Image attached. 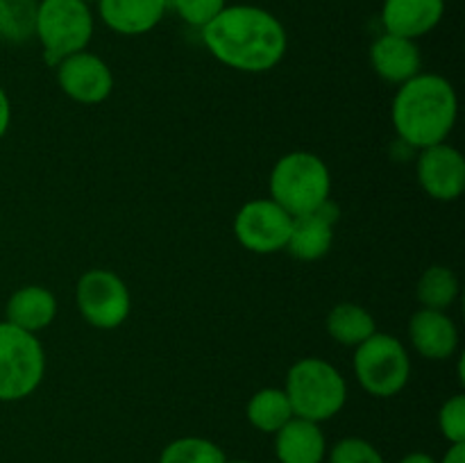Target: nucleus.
<instances>
[{
  "label": "nucleus",
  "mask_w": 465,
  "mask_h": 463,
  "mask_svg": "<svg viewBox=\"0 0 465 463\" xmlns=\"http://www.w3.org/2000/svg\"><path fill=\"white\" fill-rule=\"evenodd\" d=\"M200 34L213 59L239 73L272 71L289 48L284 23L257 5H227Z\"/></svg>",
  "instance_id": "1"
},
{
  "label": "nucleus",
  "mask_w": 465,
  "mask_h": 463,
  "mask_svg": "<svg viewBox=\"0 0 465 463\" xmlns=\"http://www.w3.org/2000/svg\"><path fill=\"white\" fill-rule=\"evenodd\" d=\"M457 116V91L439 73H418L400 84L391 104V121L400 141L418 150L448 141Z\"/></svg>",
  "instance_id": "2"
},
{
  "label": "nucleus",
  "mask_w": 465,
  "mask_h": 463,
  "mask_svg": "<svg viewBox=\"0 0 465 463\" xmlns=\"http://www.w3.org/2000/svg\"><path fill=\"white\" fill-rule=\"evenodd\" d=\"M284 393L295 418L312 422L331 420L348 402V384L334 363L321 357L298 359L286 372Z\"/></svg>",
  "instance_id": "3"
},
{
  "label": "nucleus",
  "mask_w": 465,
  "mask_h": 463,
  "mask_svg": "<svg viewBox=\"0 0 465 463\" xmlns=\"http://www.w3.org/2000/svg\"><path fill=\"white\" fill-rule=\"evenodd\" d=\"M271 200L291 216L318 212L331 195V172L318 154L293 150L282 154L268 180Z\"/></svg>",
  "instance_id": "4"
},
{
  "label": "nucleus",
  "mask_w": 465,
  "mask_h": 463,
  "mask_svg": "<svg viewBox=\"0 0 465 463\" xmlns=\"http://www.w3.org/2000/svg\"><path fill=\"white\" fill-rule=\"evenodd\" d=\"M94 27V12L86 0H39L35 36L50 66H57L68 54L86 50Z\"/></svg>",
  "instance_id": "5"
},
{
  "label": "nucleus",
  "mask_w": 465,
  "mask_h": 463,
  "mask_svg": "<svg viewBox=\"0 0 465 463\" xmlns=\"http://www.w3.org/2000/svg\"><path fill=\"white\" fill-rule=\"evenodd\" d=\"M352 368L361 389L372 398H395L411 379L407 345L384 331H375L354 348Z\"/></svg>",
  "instance_id": "6"
},
{
  "label": "nucleus",
  "mask_w": 465,
  "mask_h": 463,
  "mask_svg": "<svg viewBox=\"0 0 465 463\" xmlns=\"http://www.w3.org/2000/svg\"><path fill=\"white\" fill-rule=\"evenodd\" d=\"M45 350L36 334L0 322V402H21L41 386Z\"/></svg>",
  "instance_id": "7"
},
{
  "label": "nucleus",
  "mask_w": 465,
  "mask_h": 463,
  "mask_svg": "<svg viewBox=\"0 0 465 463\" xmlns=\"http://www.w3.org/2000/svg\"><path fill=\"white\" fill-rule=\"evenodd\" d=\"M75 307L95 330H116L130 318L132 295L121 275L107 268H91L75 284Z\"/></svg>",
  "instance_id": "8"
},
{
  "label": "nucleus",
  "mask_w": 465,
  "mask_h": 463,
  "mask_svg": "<svg viewBox=\"0 0 465 463\" xmlns=\"http://www.w3.org/2000/svg\"><path fill=\"white\" fill-rule=\"evenodd\" d=\"M293 216L271 198H254L241 204L234 216V236L254 254H275L286 250Z\"/></svg>",
  "instance_id": "9"
},
{
  "label": "nucleus",
  "mask_w": 465,
  "mask_h": 463,
  "mask_svg": "<svg viewBox=\"0 0 465 463\" xmlns=\"http://www.w3.org/2000/svg\"><path fill=\"white\" fill-rule=\"evenodd\" d=\"M57 84L66 98L80 104H100L112 95L114 73L109 64L89 50H80L54 66Z\"/></svg>",
  "instance_id": "10"
},
{
  "label": "nucleus",
  "mask_w": 465,
  "mask_h": 463,
  "mask_svg": "<svg viewBox=\"0 0 465 463\" xmlns=\"http://www.w3.org/2000/svg\"><path fill=\"white\" fill-rule=\"evenodd\" d=\"M418 184L439 202H454L465 191V159L448 141L422 148L416 162Z\"/></svg>",
  "instance_id": "11"
},
{
  "label": "nucleus",
  "mask_w": 465,
  "mask_h": 463,
  "mask_svg": "<svg viewBox=\"0 0 465 463\" xmlns=\"http://www.w3.org/2000/svg\"><path fill=\"white\" fill-rule=\"evenodd\" d=\"M409 340L420 357L445 361L459 350V327L448 311L420 307L409 318Z\"/></svg>",
  "instance_id": "12"
},
{
  "label": "nucleus",
  "mask_w": 465,
  "mask_h": 463,
  "mask_svg": "<svg viewBox=\"0 0 465 463\" xmlns=\"http://www.w3.org/2000/svg\"><path fill=\"white\" fill-rule=\"evenodd\" d=\"M336 218H339V209L331 204V200H327L318 212L295 216L286 250L300 261H318V259H322L334 245Z\"/></svg>",
  "instance_id": "13"
},
{
  "label": "nucleus",
  "mask_w": 465,
  "mask_h": 463,
  "mask_svg": "<svg viewBox=\"0 0 465 463\" xmlns=\"http://www.w3.org/2000/svg\"><path fill=\"white\" fill-rule=\"evenodd\" d=\"M368 57H371V66L375 75H380L381 80L395 86L404 84L407 80L416 77L418 73H422V54L416 41L389 34V32H384V34L372 41Z\"/></svg>",
  "instance_id": "14"
},
{
  "label": "nucleus",
  "mask_w": 465,
  "mask_h": 463,
  "mask_svg": "<svg viewBox=\"0 0 465 463\" xmlns=\"http://www.w3.org/2000/svg\"><path fill=\"white\" fill-rule=\"evenodd\" d=\"M445 14V0H384L381 25L389 34L420 39L439 27Z\"/></svg>",
  "instance_id": "15"
},
{
  "label": "nucleus",
  "mask_w": 465,
  "mask_h": 463,
  "mask_svg": "<svg viewBox=\"0 0 465 463\" xmlns=\"http://www.w3.org/2000/svg\"><path fill=\"white\" fill-rule=\"evenodd\" d=\"M95 5L104 25L123 36L148 34L168 9V0H98Z\"/></svg>",
  "instance_id": "16"
},
{
  "label": "nucleus",
  "mask_w": 465,
  "mask_h": 463,
  "mask_svg": "<svg viewBox=\"0 0 465 463\" xmlns=\"http://www.w3.org/2000/svg\"><path fill=\"white\" fill-rule=\"evenodd\" d=\"M57 316V298L53 291L41 284H27L14 291L5 304V320L9 325L39 334L41 330L53 325Z\"/></svg>",
  "instance_id": "17"
},
{
  "label": "nucleus",
  "mask_w": 465,
  "mask_h": 463,
  "mask_svg": "<svg viewBox=\"0 0 465 463\" xmlns=\"http://www.w3.org/2000/svg\"><path fill=\"white\" fill-rule=\"evenodd\" d=\"M275 457L280 463H322L327 458V440L321 425L304 418H291L275 431Z\"/></svg>",
  "instance_id": "18"
},
{
  "label": "nucleus",
  "mask_w": 465,
  "mask_h": 463,
  "mask_svg": "<svg viewBox=\"0 0 465 463\" xmlns=\"http://www.w3.org/2000/svg\"><path fill=\"white\" fill-rule=\"evenodd\" d=\"M325 330L334 343L345 345V348H357L368 336L375 334L377 322L375 316L361 304L341 302L327 313Z\"/></svg>",
  "instance_id": "19"
},
{
  "label": "nucleus",
  "mask_w": 465,
  "mask_h": 463,
  "mask_svg": "<svg viewBox=\"0 0 465 463\" xmlns=\"http://www.w3.org/2000/svg\"><path fill=\"white\" fill-rule=\"evenodd\" d=\"M245 418H248V422L257 431L275 434V431H280L282 427L293 418V409H291V402L289 398H286L284 389L266 386V389H259L257 393L248 399Z\"/></svg>",
  "instance_id": "20"
},
{
  "label": "nucleus",
  "mask_w": 465,
  "mask_h": 463,
  "mask_svg": "<svg viewBox=\"0 0 465 463\" xmlns=\"http://www.w3.org/2000/svg\"><path fill=\"white\" fill-rule=\"evenodd\" d=\"M416 298L422 309L448 311L459 298V277L448 266H430L416 284Z\"/></svg>",
  "instance_id": "21"
},
{
  "label": "nucleus",
  "mask_w": 465,
  "mask_h": 463,
  "mask_svg": "<svg viewBox=\"0 0 465 463\" xmlns=\"http://www.w3.org/2000/svg\"><path fill=\"white\" fill-rule=\"evenodd\" d=\"M227 454L213 440L203 436H182L171 440L159 454L157 463H225Z\"/></svg>",
  "instance_id": "22"
},
{
  "label": "nucleus",
  "mask_w": 465,
  "mask_h": 463,
  "mask_svg": "<svg viewBox=\"0 0 465 463\" xmlns=\"http://www.w3.org/2000/svg\"><path fill=\"white\" fill-rule=\"evenodd\" d=\"M39 0H0V36L12 44L35 36Z\"/></svg>",
  "instance_id": "23"
},
{
  "label": "nucleus",
  "mask_w": 465,
  "mask_h": 463,
  "mask_svg": "<svg viewBox=\"0 0 465 463\" xmlns=\"http://www.w3.org/2000/svg\"><path fill=\"white\" fill-rule=\"evenodd\" d=\"M330 463H386L380 449L366 438L359 436H348L334 443V448L327 452Z\"/></svg>",
  "instance_id": "24"
},
{
  "label": "nucleus",
  "mask_w": 465,
  "mask_h": 463,
  "mask_svg": "<svg viewBox=\"0 0 465 463\" xmlns=\"http://www.w3.org/2000/svg\"><path fill=\"white\" fill-rule=\"evenodd\" d=\"M439 429L450 445L465 443V395L457 393L439 409Z\"/></svg>",
  "instance_id": "25"
},
{
  "label": "nucleus",
  "mask_w": 465,
  "mask_h": 463,
  "mask_svg": "<svg viewBox=\"0 0 465 463\" xmlns=\"http://www.w3.org/2000/svg\"><path fill=\"white\" fill-rule=\"evenodd\" d=\"M175 7L177 16L191 27L203 30L209 21L227 7V0H168Z\"/></svg>",
  "instance_id": "26"
},
{
  "label": "nucleus",
  "mask_w": 465,
  "mask_h": 463,
  "mask_svg": "<svg viewBox=\"0 0 465 463\" xmlns=\"http://www.w3.org/2000/svg\"><path fill=\"white\" fill-rule=\"evenodd\" d=\"M9 125H12V103H9L7 91L0 86V139L7 134Z\"/></svg>",
  "instance_id": "27"
},
{
  "label": "nucleus",
  "mask_w": 465,
  "mask_h": 463,
  "mask_svg": "<svg viewBox=\"0 0 465 463\" xmlns=\"http://www.w3.org/2000/svg\"><path fill=\"white\" fill-rule=\"evenodd\" d=\"M439 463H465V443L450 445L448 452L443 454Z\"/></svg>",
  "instance_id": "28"
},
{
  "label": "nucleus",
  "mask_w": 465,
  "mask_h": 463,
  "mask_svg": "<svg viewBox=\"0 0 465 463\" xmlns=\"http://www.w3.org/2000/svg\"><path fill=\"white\" fill-rule=\"evenodd\" d=\"M398 463H439V461L427 452H411V454H404Z\"/></svg>",
  "instance_id": "29"
},
{
  "label": "nucleus",
  "mask_w": 465,
  "mask_h": 463,
  "mask_svg": "<svg viewBox=\"0 0 465 463\" xmlns=\"http://www.w3.org/2000/svg\"><path fill=\"white\" fill-rule=\"evenodd\" d=\"M225 463H254V461H248V458H227Z\"/></svg>",
  "instance_id": "30"
}]
</instances>
